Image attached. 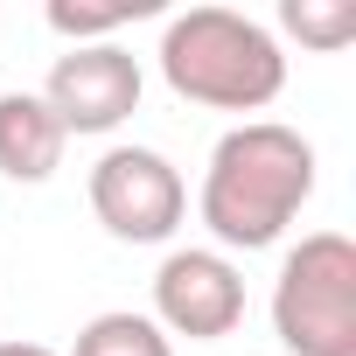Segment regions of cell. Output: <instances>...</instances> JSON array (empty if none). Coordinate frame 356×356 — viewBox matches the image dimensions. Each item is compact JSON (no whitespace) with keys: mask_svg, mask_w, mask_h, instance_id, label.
<instances>
[{"mask_svg":"<svg viewBox=\"0 0 356 356\" xmlns=\"http://www.w3.org/2000/svg\"><path fill=\"white\" fill-rule=\"evenodd\" d=\"M314 196V147L280 119H245L210 147L203 168V224L231 252H266Z\"/></svg>","mask_w":356,"mask_h":356,"instance_id":"cell-1","label":"cell"},{"mask_svg":"<svg viewBox=\"0 0 356 356\" xmlns=\"http://www.w3.org/2000/svg\"><path fill=\"white\" fill-rule=\"evenodd\" d=\"M161 77L175 98L210 112H266L286 91V56L273 29L238 8H189L161 29Z\"/></svg>","mask_w":356,"mask_h":356,"instance_id":"cell-2","label":"cell"},{"mask_svg":"<svg viewBox=\"0 0 356 356\" xmlns=\"http://www.w3.org/2000/svg\"><path fill=\"white\" fill-rule=\"evenodd\" d=\"M273 328L293 356H356V245L307 231L273 280Z\"/></svg>","mask_w":356,"mask_h":356,"instance_id":"cell-3","label":"cell"},{"mask_svg":"<svg viewBox=\"0 0 356 356\" xmlns=\"http://www.w3.org/2000/svg\"><path fill=\"white\" fill-rule=\"evenodd\" d=\"M91 210H98V224L112 238L161 245L189 217V189H182V175H175L168 154H154V147H105L98 168H91Z\"/></svg>","mask_w":356,"mask_h":356,"instance_id":"cell-4","label":"cell"},{"mask_svg":"<svg viewBox=\"0 0 356 356\" xmlns=\"http://www.w3.org/2000/svg\"><path fill=\"white\" fill-rule=\"evenodd\" d=\"M35 98L56 112L63 133H112L140 112V63L119 42H84L49 63V84Z\"/></svg>","mask_w":356,"mask_h":356,"instance_id":"cell-5","label":"cell"},{"mask_svg":"<svg viewBox=\"0 0 356 356\" xmlns=\"http://www.w3.org/2000/svg\"><path fill=\"white\" fill-rule=\"evenodd\" d=\"M245 321V273L224 252H168L154 273V328L217 342Z\"/></svg>","mask_w":356,"mask_h":356,"instance_id":"cell-6","label":"cell"},{"mask_svg":"<svg viewBox=\"0 0 356 356\" xmlns=\"http://www.w3.org/2000/svg\"><path fill=\"white\" fill-rule=\"evenodd\" d=\"M70 133L35 91H0V175L8 182H49L63 168Z\"/></svg>","mask_w":356,"mask_h":356,"instance_id":"cell-7","label":"cell"},{"mask_svg":"<svg viewBox=\"0 0 356 356\" xmlns=\"http://www.w3.org/2000/svg\"><path fill=\"white\" fill-rule=\"evenodd\" d=\"M70 356H175V342L154 328V314L112 307V314H91V321L77 328Z\"/></svg>","mask_w":356,"mask_h":356,"instance_id":"cell-8","label":"cell"},{"mask_svg":"<svg viewBox=\"0 0 356 356\" xmlns=\"http://www.w3.org/2000/svg\"><path fill=\"white\" fill-rule=\"evenodd\" d=\"M280 29L300 35L307 49L335 56L342 42H356V8H349V0H286V8H280Z\"/></svg>","mask_w":356,"mask_h":356,"instance_id":"cell-9","label":"cell"},{"mask_svg":"<svg viewBox=\"0 0 356 356\" xmlns=\"http://www.w3.org/2000/svg\"><path fill=\"white\" fill-rule=\"evenodd\" d=\"M140 15H154V0H112V8H77V0H49V29L63 35V42H91V35H112V29H126V22H140Z\"/></svg>","mask_w":356,"mask_h":356,"instance_id":"cell-10","label":"cell"},{"mask_svg":"<svg viewBox=\"0 0 356 356\" xmlns=\"http://www.w3.org/2000/svg\"><path fill=\"white\" fill-rule=\"evenodd\" d=\"M0 356H56V349H42V342H0Z\"/></svg>","mask_w":356,"mask_h":356,"instance_id":"cell-11","label":"cell"}]
</instances>
